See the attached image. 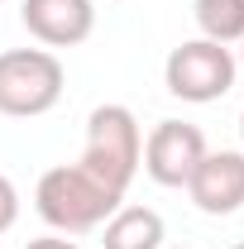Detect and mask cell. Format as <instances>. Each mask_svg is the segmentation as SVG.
<instances>
[{
	"label": "cell",
	"mask_w": 244,
	"mask_h": 249,
	"mask_svg": "<svg viewBox=\"0 0 244 249\" xmlns=\"http://www.w3.org/2000/svg\"><path fill=\"white\" fill-rule=\"evenodd\" d=\"M120 201L124 196H115L110 187H101L82 163H58L34 187L38 216L48 220L58 235H91V230H101L120 211Z\"/></svg>",
	"instance_id": "obj_1"
},
{
	"label": "cell",
	"mask_w": 244,
	"mask_h": 249,
	"mask_svg": "<svg viewBox=\"0 0 244 249\" xmlns=\"http://www.w3.org/2000/svg\"><path fill=\"white\" fill-rule=\"evenodd\" d=\"M144 158V134L129 106H96L87 115V149H82V168L91 173L101 187H110L115 196L129 192L134 173Z\"/></svg>",
	"instance_id": "obj_2"
},
{
	"label": "cell",
	"mask_w": 244,
	"mask_h": 249,
	"mask_svg": "<svg viewBox=\"0 0 244 249\" xmlns=\"http://www.w3.org/2000/svg\"><path fill=\"white\" fill-rule=\"evenodd\" d=\"M67 72L48 48H5L0 53V115L34 120L62 101Z\"/></svg>",
	"instance_id": "obj_3"
},
{
	"label": "cell",
	"mask_w": 244,
	"mask_h": 249,
	"mask_svg": "<svg viewBox=\"0 0 244 249\" xmlns=\"http://www.w3.org/2000/svg\"><path fill=\"white\" fill-rule=\"evenodd\" d=\"M235 77H240L235 48L211 43V38H187L163 62V87L177 96V101H192V106L220 101V96L235 87Z\"/></svg>",
	"instance_id": "obj_4"
},
{
	"label": "cell",
	"mask_w": 244,
	"mask_h": 249,
	"mask_svg": "<svg viewBox=\"0 0 244 249\" xmlns=\"http://www.w3.org/2000/svg\"><path fill=\"white\" fill-rule=\"evenodd\" d=\"M201 158H206V134H201L196 124H187V120H158L153 134L144 139L139 168H144L158 187H187Z\"/></svg>",
	"instance_id": "obj_5"
},
{
	"label": "cell",
	"mask_w": 244,
	"mask_h": 249,
	"mask_svg": "<svg viewBox=\"0 0 244 249\" xmlns=\"http://www.w3.org/2000/svg\"><path fill=\"white\" fill-rule=\"evenodd\" d=\"M192 201L206 216H235L244 206V149H206V158L192 173Z\"/></svg>",
	"instance_id": "obj_6"
},
{
	"label": "cell",
	"mask_w": 244,
	"mask_h": 249,
	"mask_svg": "<svg viewBox=\"0 0 244 249\" xmlns=\"http://www.w3.org/2000/svg\"><path fill=\"white\" fill-rule=\"evenodd\" d=\"M19 19L43 48H77L96 29V5L91 0H24Z\"/></svg>",
	"instance_id": "obj_7"
},
{
	"label": "cell",
	"mask_w": 244,
	"mask_h": 249,
	"mask_svg": "<svg viewBox=\"0 0 244 249\" xmlns=\"http://www.w3.org/2000/svg\"><path fill=\"white\" fill-rule=\"evenodd\" d=\"M101 249H163V216L153 206H120L101 225Z\"/></svg>",
	"instance_id": "obj_8"
},
{
	"label": "cell",
	"mask_w": 244,
	"mask_h": 249,
	"mask_svg": "<svg viewBox=\"0 0 244 249\" xmlns=\"http://www.w3.org/2000/svg\"><path fill=\"white\" fill-rule=\"evenodd\" d=\"M192 19L211 43H240L244 38V0H192Z\"/></svg>",
	"instance_id": "obj_9"
},
{
	"label": "cell",
	"mask_w": 244,
	"mask_h": 249,
	"mask_svg": "<svg viewBox=\"0 0 244 249\" xmlns=\"http://www.w3.org/2000/svg\"><path fill=\"white\" fill-rule=\"evenodd\" d=\"M15 220H19V192H15V182L0 173V235L5 230H15Z\"/></svg>",
	"instance_id": "obj_10"
},
{
	"label": "cell",
	"mask_w": 244,
	"mask_h": 249,
	"mask_svg": "<svg viewBox=\"0 0 244 249\" xmlns=\"http://www.w3.org/2000/svg\"><path fill=\"white\" fill-rule=\"evenodd\" d=\"M29 249H82L77 240H62V235H43V240H29Z\"/></svg>",
	"instance_id": "obj_11"
},
{
	"label": "cell",
	"mask_w": 244,
	"mask_h": 249,
	"mask_svg": "<svg viewBox=\"0 0 244 249\" xmlns=\"http://www.w3.org/2000/svg\"><path fill=\"white\" fill-rule=\"evenodd\" d=\"M240 43H244V38H240ZM235 62H240V72H244V48H240V58H235Z\"/></svg>",
	"instance_id": "obj_12"
},
{
	"label": "cell",
	"mask_w": 244,
	"mask_h": 249,
	"mask_svg": "<svg viewBox=\"0 0 244 249\" xmlns=\"http://www.w3.org/2000/svg\"><path fill=\"white\" fill-rule=\"evenodd\" d=\"M240 139H244V115H240Z\"/></svg>",
	"instance_id": "obj_13"
},
{
	"label": "cell",
	"mask_w": 244,
	"mask_h": 249,
	"mask_svg": "<svg viewBox=\"0 0 244 249\" xmlns=\"http://www.w3.org/2000/svg\"><path fill=\"white\" fill-rule=\"evenodd\" d=\"M173 249H192V245H173Z\"/></svg>",
	"instance_id": "obj_14"
},
{
	"label": "cell",
	"mask_w": 244,
	"mask_h": 249,
	"mask_svg": "<svg viewBox=\"0 0 244 249\" xmlns=\"http://www.w3.org/2000/svg\"><path fill=\"white\" fill-rule=\"evenodd\" d=\"M230 249H244V245H230Z\"/></svg>",
	"instance_id": "obj_15"
},
{
	"label": "cell",
	"mask_w": 244,
	"mask_h": 249,
	"mask_svg": "<svg viewBox=\"0 0 244 249\" xmlns=\"http://www.w3.org/2000/svg\"><path fill=\"white\" fill-rule=\"evenodd\" d=\"M0 5H5V0H0Z\"/></svg>",
	"instance_id": "obj_16"
}]
</instances>
